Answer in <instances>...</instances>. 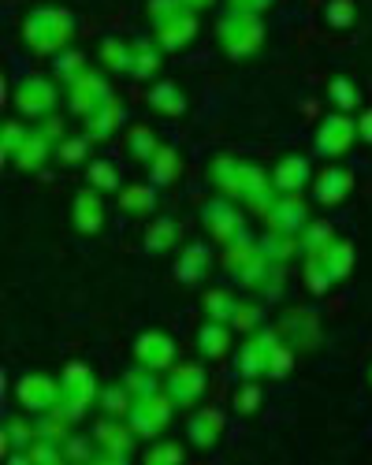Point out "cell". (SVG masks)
<instances>
[{"instance_id":"obj_49","label":"cell","mask_w":372,"mask_h":465,"mask_svg":"<svg viewBox=\"0 0 372 465\" xmlns=\"http://www.w3.org/2000/svg\"><path fill=\"white\" fill-rule=\"evenodd\" d=\"M182 8H186L182 0H149V19H153V26H157V23L171 19V15H179Z\"/></svg>"},{"instance_id":"obj_16","label":"cell","mask_w":372,"mask_h":465,"mask_svg":"<svg viewBox=\"0 0 372 465\" xmlns=\"http://www.w3.org/2000/svg\"><path fill=\"white\" fill-rule=\"evenodd\" d=\"M354 190V175L347 168H324L317 179H313V198L320 205H343Z\"/></svg>"},{"instance_id":"obj_44","label":"cell","mask_w":372,"mask_h":465,"mask_svg":"<svg viewBox=\"0 0 372 465\" xmlns=\"http://www.w3.org/2000/svg\"><path fill=\"white\" fill-rule=\"evenodd\" d=\"M86 175H90V186H97V190H123L116 164H108V161H93L86 168Z\"/></svg>"},{"instance_id":"obj_54","label":"cell","mask_w":372,"mask_h":465,"mask_svg":"<svg viewBox=\"0 0 372 465\" xmlns=\"http://www.w3.org/2000/svg\"><path fill=\"white\" fill-rule=\"evenodd\" d=\"M182 5L191 8V12H201V8H209V5H212V0H182Z\"/></svg>"},{"instance_id":"obj_27","label":"cell","mask_w":372,"mask_h":465,"mask_svg":"<svg viewBox=\"0 0 372 465\" xmlns=\"http://www.w3.org/2000/svg\"><path fill=\"white\" fill-rule=\"evenodd\" d=\"M161 71V49L153 42H131V79H153Z\"/></svg>"},{"instance_id":"obj_7","label":"cell","mask_w":372,"mask_h":465,"mask_svg":"<svg viewBox=\"0 0 372 465\" xmlns=\"http://www.w3.org/2000/svg\"><path fill=\"white\" fill-rule=\"evenodd\" d=\"M12 104L26 115V120H49L56 108V83L45 74H26V79L12 90Z\"/></svg>"},{"instance_id":"obj_35","label":"cell","mask_w":372,"mask_h":465,"mask_svg":"<svg viewBox=\"0 0 372 465\" xmlns=\"http://www.w3.org/2000/svg\"><path fill=\"white\" fill-rule=\"evenodd\" d=\"M335 239V227L328 223V220H320V223H306V231H302V235H298V253H317V250H324L328 242Z\"/></svg>"},{"instance_id":"obj_8","label":"cell","mask_w":372,"mask_h":465,"mask_svg":"<svg viewBox=\"0 0 372 465\" xmlns=\"http://www.w3.org/2000/svg\"><path fill=\"white\" fill-rule=\"evenodd\" d=\"M354 138H357V124L350 120L347 112H331V115H324V124L317 127L313 145H317L320 157H343V153L354 145Z\"/></svg>"},{"instance_id":"obj_45","label":"cell","mask_w":372,"mask_h":465,"mask_svg":"<svg viewBox=\"0 0 372 465\" xmlns=\"http://www.w3.org/2000/svg\"><path fill=\"white\" fill-rule=\"evenodd\" d=\"M64 454H67V461H90V458H97V440L86 443L79 436H67L64 440Z\"/></svg>"},{"instance_id":"obj_21","label":"cell","mask_w":372,"mask_h":465,"mask_svg":"<svg viewBox=\"0 0 372 465\" xmlns=\"http://www.w3.org/2000/svg\"><path fill=\"white\" fill-rule=\"evenodd\" d=\"M53 138L42 131V127H37V131H30L26 138H23V145L15 149V168H23V172H37V168H42L45 161H49V153H53Z\"/></svg>"},{"instance_id":"obj_12","label":"cell","mask_w":372,"mask_h":465,"mask_svg":"<svg viewBox=\"0 0 372 465\" xmlns=\"http://www.w3.org/2000/svg\"><path fill=\"white\" fill-rule=\"evenodd\" d=\"M205 383L209 380H205V369L201 365H171V372L164 380V391L171 395L175 406H194L205 395Z\"/></svg>"},{"instance_id":"obj_53","label":"cell","mask_w":372,"mask_h":465,"mask_svg":"<svg viewBox=\"0 0 372 465\" xmlns=\"http://www.w3.org/2000/svg\"><path fill=\"white\" fill-rule=\"evenodd\" d=\"M357 138L372 145V108H365V112L357 115Z\"/></svg>"},{"instance_id":"obj_52","label":"cell","mask_w":372,"mask_h":465,"mask_svg":"<svg viewBox=\"0 0 372 465\" xmlns=\"http://www.w3.org/2000/svg\"><path fill=\"white\" fill-rule=\"evenodd\" d=\"M231 12H250V15H260L265 8H272V0H228Z\"/></svg>"},{"instance_id":"obj_42","label":"cell","mask_w":372,"mask_h":465,"mask_svg":"<svg viewBox=\"0 0 372 465\" xmlns=\"http://www.w3.org/2000/svg\"><path fill=\"white\" fill-rule=\"evenodd\" d=\"M302 276H306V287L313 291V294H328L331 291V276H328V268L320 264V257L317 253H309L306 261H302Z\"/></svg>"},{"instance_id":"obj_33","label":"cell","mask_w":372,"mask_h":465,"mask_svg":"<svg viewBox=\"0 0 372 465\" xmlns=\"http://www.w3.org/2000/svg\"><path fill=\"white\" fill-rule=\"evenodd\" d=\"M53 74H56V79L60 83H74V79H83V74H86V56L79 53V49H64V53H56L53 56Z\"/></svg>"},{"instance_id":"obj_2","label":"cell","mask_w":372,"mask_h":465,"mask_svg":"<svg viewBox=\"0 0 372 465\" xmlns=\"http://www.w3.org/2000/svg\"><path fill=\"white\" fill-rule=\"evenodd\" d=\"M294 365V346L279 335V328H265V331H250V339L239 346V372L246 380L257 376H272L283 380Z\"/></svg>"},{"instance_id":"obj_46","label":"cell","mask_w":372,"mask_h":465,"mask_svg":"<svg viewBox=\"0 0 372 465\" xmlns=\"http://www.w3.org/2000/svg\"><path fill=\"white\" fill-rule=\"evenodd\" d=\"M260 321H265V313H260L257 305H239V313H235V321H231V328L235 331H257L260 328Z\"/></svg>"},{"instance_id":"obj_3","label":"cell","mask_w":372,"mask_h":465,"mask_svg":"<svg viewBox=\"0 0 372 465\" xmlns=\"http://www.w3.org/2000/svg\"><path fill=\"white\" fill-rule=\"evenodd\" d=\"M71 37H74V19L67 8H34L23 19V42L34 53L56 56L71 45Z\"/></svg>"},{"instance_id":"obj_5","label":"cell","mask_w":372,"mask_h":465,"mask_svg":"<svg viewBox=\"0 0 372 465\" xmlns=\"http://www.w3.org/2000/svg\"><path fill=\"white\" fill-rule=\"evenodd\" d=\"M216 34L231 60H246L265 45V23H260V15H250V12H228L220 19Z\"/></svg>"},{"instance_id":"obj_51","label":"cell","mask_w":372,"mask_h":465,"mask_svg":"<svg viewBox=\"0 0 372 465\" xmlns=\"http://www.w3.org/2000/svg\"><path fill=\"white\" fill-rule=\"evenodd\" d=\"M257 406H260V387L250 380V383L242 387V391L235 395V410H239V413H253Z\"/></svg>"},{"instance_id":"obj_6","label":"cell","mask_w":372,"mask_h":465,"mask_svg":"<svg viewBox=\"0 0 372 465\" xmlns=\"http://www.w3.org/2000/svg\"><path fill=\"white\" fill-rule=\"evenodd\" d=\"M175 413V402L168 391H157V395H142L134 399L131 413H127V424L134 429L138 440H157L164 429H168V420Z\"/></svg>"},{"instance_id":"obj_38","label":"cell","mask_w":372,"mask_h":465,"mask_svg":"<svg viewBox=\"0 0 372 465\" xmlns=\"http://www.w3.org/2000/svg\"><path fill=\"white\" fill-rule=\"evenodd\" d=\"M101 60H104V67L127 74V67H131V42H120V37H104Z\"/></svg>"},{"instance_id":"obj_14","label":"cell","mask_w":372,"mask_h":465,"mask_svg":"<svg viewBox=\"0 0 372 465\" xmlns=\"http://www.w3.org/2000/svg\"><path fill=\"white\" fill-rule=\"evenodd\" d=\"M201 220L209 227V235L220 239V242H231L235 235H242V213L235 209V198H212L205 209H201Z\"/></svg>"},{"instance_id":"obj_47","label":"cell","mask_w":372,"mask_h":465,"mask_svg":"<svg viewBox=\"0 0 372 465\" xmlns=\"http://www.w3.org/2000/svg\"><path fill=\"white\" fill-rule=\"evenodd\" d=\"M145 461L149 465H164V461H182V447L179 443H171V440H161L153 450L145 454Z\"/></svg>"},{"instance_id":"obj_20","label":"cell","mask_w":372,"mask_h":465,"mask_svg":"<svg viewBox=\"0 0 372 465\" xmlns=\"http://www.w3.org/2000/svg\"><path fill=\"white\" fill-rule=\"evenodd\" d=\"M272 183L279 193H302L306 183H313V168L306 157H283L276 168H272Z\"/></svg>"},{"instance_id":"obj_18","label":"cell","mask_w":372,"mask_h":465,"mask_svg":"<svg viewBox=\"0 0 372 465\" xmlns=\"http://www.w3.org/2000/svg\"><path fill=\"white\" fill-rule=\"evenodd\" d=\"M194 34H198V15L191 8H182L179 15L157 23V45L161 49H182V45H191Z\"/></svg>"},{"instance_id":"obj_48","label":"cell","mask_w":372,"mask_h":465,"mask_svg":"<svg viewBox=\"0 0 372 465\" xmlns=\"http://www.w3.org/2000/svg\"><path fill=\"white\" fill-rule=\"evenodd\" d=\"M324 15L331 26H350L354 23V0H331Z\"/></svg>"},{"instance_id":"obj_41","label":"cell","mask_w":372,"mask_h":465,"mask_svg":"<svg viewBox=\"0 0 372 465\" xmlns=\"http://www.w3.org/2000/svg\"><path fill=\"white\" fill-rule=\"evenodd\" d=\"M157 149H161V142H157V134L149 131V127H134V131H131V157H134V161L149 164V161L157 157Z\"/></svg>"},{"instance_id":"obj_22","label":"cell","mask_w":372,"mask_h":465,"mask_svg":"<svg viewBox=\"0 0 372 465\" xmlns=\"http://www.w3.org/2000/svg\"><path fill=\"white\" fill-rule=\"evenodd\" d=\"M209 268H212L209 250H205L201 242H191V246L179 253V261H175V276H179L182 283H201V280L209 276Z\"/></svg>"},{"instance_id":"obj_19","label":"cell","mask_w":372,"mask_h":465,"mask_svg":"<svg viewBox=\"0 0 372 465\" xmlns=\"http://www.w3.org/2000/svg\"><path fill=\"white\" fill-rule=\"evenodd\" d=\"M71 216H74V227H79L83 235H97V231L104 227V202H101V190H97V186L83 190L79 198H74V205H71Z\"/></svg>"},{"instance_id":"obj_29","label":"cell","mask_w":372,"mask_h":465,"mask_svg":"<svg viewBox=\"0 0 372 465\" xmlns=\"http://www.w3.org/2000/svg\"><path fill=\"white\" fill-rule=\"evenodd\" d=\"M239 298H235V291H223V287H212V291H205V313H209V321H223V324H231L235 321V313H239Z\"/></svg>"},{"instance_id":"obj_43","label":"cell","mask_w":372,"mask_h":465,"mask_svg":"<svg viewBox=\"0 0 372 465\" xmlns=\"http://www.w3.org/2000/svg\"><path fill=\"white\" fill-rule=\"evenodd\" d=\"M90 134H79V138H64L60 145H56V157L64 161V164H83L86 157H90Z\"/></svg>"},{"instance_id":"obj_28","label":"cell","mask_w":372,"mask_h":465,"mask_svg":"<svg viewBox=\"0 0 372 465\" xmlns=\"http://www.w3.org/2000/svg\"><path fill=\"white\" fill-rule=\"evenodd\" d=\"M179 172H182V157H179L171 145H161L157 157L149 161V179H153L157 186H168V183L179 179Z\"/></svg>"},{"instance_id":"obj_9","label":"cell","mask_w":372,"mask_h":465,"mask_svg":"<svg viewBox=\"0 0 372 465\" xmlns=\"http://www.w3.org/2000/svg\"><path fill=\"white\" fill-rule=\"evenodd\" d=\"M15 399L30 413H49L56 406V399H60V380H53L45 372H26L15 383Z\"/></svg>"},{"instance_id":"obj_55","label":"cell","mask_w":372,"mask_h":465,"mask_svg":"<svg viewBox=\"0 0 372 465\" xmlns=\"http://www.w3.org/2000/svg\"><path fill=\"white\" fill-rule=\"evenodd\" d=\"M368 380H372V372H368Z\"/></svg>"},{"instance_id":"obj_34","label":"cell","mask_w":372,"mask_h":465,"mask_svg":"<svg viewBox=\"0 0 372 465\" xmlns=\"http://www.w3.org/2000/svg\"><path fill=\"white\" fill-rule=\"evenodd\" d=\"M97 402L104 406L108 417H123V420H127V413H131V406H134V395H131L127 383H116V387H101V399H97Z\"/></svg>"},{"instance_id":"obj_26","label":"cell","mask_w":372,"mask_h":465,"mask_svg":"<svg viewBox=\"0 0 372 465\" xmlns=\"http://www.w3.org/2000/svg\"><path fill=\"white\" fill-rule=\"evenodd\" d=\"M198 351L212 361V358H223L231 351V324L223 321H205L201 331H198Z\"/></svg>"},{"instance_id":"obj_50","label":"cell","mask_w":372,"mask_h":465,"mask_svg":"<svg viewBox=\"0 0 372 465\" xmlns=\"http://www.w3.org/2000/svg\"><path fill=\"white\" fill-rule=\"evenodd\" d=\"M26 134H30V131H26L19 120H8V124H5V157H15V149L23 145Z\"/></svg>"},{"instance_id":"obj_40","label":"cell","mask_w":372,"mask_h":465,"mask_svg":"<svg viewBox=\"0 0 372 465\" xmlns=\"http://www.w3.org/2000/svg\"><path fill=\"white\" fill-rule=\"evenodd\" d=\"M127 387H131V395L134 399H142V395H157V391H164V383L157 380V372L153 369H145V365H138L134 372H127V380H123Z\"/></svg>"},{"instance_id":"obj_24","label":"cell","mask_w":372,"mask_h":465,"mask_svg":"<svg viewBox=\"0 0 372 465\" xmlns=\"http://www.w3.org/2000/svg\"><path fill=\"white\" fill-rule=\"evenodd\" d=\"M220 436H223V410L205 406L191 417V443L194 447H216Z\"/></svg>"},{"instance_id":"obj_37","label":"cell","mask_w":372,"mask_h":465,"mask_svg":"<svg viewBox=\"0 0 372 465\" xmlns=\"http://www.w3.org/2000/svg\"><path fill=\"white\" fill-rule=\"evenodd\" d=\"M260 250H265L269 261L287 264V261L298 253V239H294V235H279V231H269V235L260 239Z\"/></svg>"},{"instance_id":"obj_15","label":"cell","mask_w":372,"mask_h":465,"mask_svg":"<svg viewBox=\"0 0 372 465\" xmlns=\"http://www.w3.org/2000/svg\"><path fill=\"white\" fill-rule=\"evenodd\" d=\"M134 358H138V365H145V369L164 372V369L175 365V342H171L164 331H145V335H138V342H134Z\"/></svg>"},{"instance_id":"obj_13","label":"cell","mask_w":372,"mask_h":465,"mask_svg":"<svg viewBox=\"0 0 372 465\" xmlns=\"http://www.w3.org/2000/svg\"><path fill=\"white\" fill-rule=\"evenodd\" d=\"M112 97H116V94H112L108 79H101V74H93V71H86L83 79L71 83V112L83 115V120H86V115H93L97 108H104Z\"/></svg>"},{"instance_id":"obj_10","label":"cell","mask_w":372,"mask_h":465,"mask_svg":"<svg viewBox=\"0 0 372 465\" xmlns=\"http://www.w3.org/2000/svg\"><path fill=\"white\" fill-rule=\"evenodd\" d=\"M93 440H97V461H127L138 436H134L131 424H123V417H116V420L97 424Z\"/></svg>"},{"instance_id":"obj_4","label":"cell","mask_w":372,"mask_h":465,"mask_svg":"<svg viewBox=\"0 0 372 465\" xmlns=\"http://www.w3.org/2000/svg\"><path fill=\"white\" fill-rule=\"evenodd\" d=\"M97 399H101V383H97V376L90 372V365L71 361V365L64 369V376H60V399H56L53 410H56L60 417H67V420H79Z\"/></svg>"},{"instance_id":"obj_17","label":"cell","mask_w":372,"mask_h":465,"mask_svg":"<svg viewBox=\"0 0 372 465\" xmlns=\"http://www.w3.org/2000/svg\"><path fill=\"white\" fill-rule=\"evenodd\" d=\"M279 335L290 346H302V351H309V346L320 342V321H317V313H309V309H294V313L283 317Z\"/></svg>"},{"instance_id":"obj_23","label":"cell","mask_w":372,"mask_h":465,"mask_svg":"<svg viewBox=\"0 0 372 465\" xmlns=\"http://www.w3.org/2000/svg\"><path fill=\"white\" fill-rule=\"evenodd\" d=\"M309 257V253H306ZM317 257H320V264L328 268V276L339 283V280H347L350 276V268H354V246L347 242V239H331L324 250H317Z\"/></svg>"},{"instance_id":"obj_39","label":"cell","mask_w":372,"mask_h":465,"mask_svg":"<svg viewBox=\"0 0 372 465\" xmlns=\"http://www.w3.org/2000/svg\"><path fill=\"white\" fill-rule=\"evenodd\" d=\"M328 97H331V104L339 108V112H354L357 104H361V94H357V86L350 83V79H331V86H328Z\"/></svg>"},{"instance_id":"obj_1","label":"cell","mask_w":372,"mask_h":465,"mask_svg":"<svg viewBox=\"0 0 372 465\" xmlns=\"http://www.w3.org/2000/svg\"><path fill=\"white\" fill-rule=\"evenodd\" d=\"M212 183L235 202H246L253 213L265 216L272 209V202L279 198V190L272 183V175H265V168L253 161H235V157H220L212 164Z\"/></svg>"},{"instance_id":"obj_31","label":"cell","mask_w":372,"mask_h":465,"mask_svg":"<svg viewBox=\"0 0 372 465\" xmlns=\"http://www.w3.org/2000/svg\"><path fill=\"white\" fill-rule=\"evenodd\" d=\"M179 242V223L175 220H153L145 227V250L149 253H168Z\"/></svg>"},{"instance_id":"obj_30","label":"cell","mask_w":372,"mask_h":465,"mask_svg":"<svg viewBox=\"0 0 372 465\" xmlns=\"http://www.w3.org/2000/svg\"><path fill=\"white\" fill-rule=\"evenodd\" d=\"M149 104H153L161 115H182L186 112V94L175 86V83H157L153 90H149Z\"/></svg>"},{"instance_id":"obj_36","label":"cell","mask_w":372,"mask_h":465,"mask_svg":"<svg viewBox=\"0 0 372 465\" xmlns=\"http://www.w3.org/2000/svg\"><path fill=\"white\" fill-rule=\"evenodd\" d=\"M153 205H157L153 186H123V190H120V209H123V213L145 216V213H153Z\"/></svg>"},{"instance_id":"obj_11","label":"cell","mask_w":372,"mask_h":465,"mask_svg":"<svg viewBox=\"0 0 372 465\" xmlns=\"http://www.w3.org/2000/svg\"><path fill=\"white\" fill-rule=\"evenodd\" d=\"M269 220V231H279V235H302L306 223H309V205L298 198V193H279L272 202V209L265 213Z\"/></svg>"},{"instance_id":"obj_32","label":"cell","mask_w":372,"mask_h":465,"mask_svg":"<svg viewBox=\"0 0 372 465\" xmlns=\"http://www.w3.org/2000/svg\"><path fill=\"white\" fill-rule=\"evenodd\" d=\"M37 440V424H26L19 417H12L5 424V440H0V447H5V454H15V450H30Z\"/></svg>"},{"instance_id":"obj_25","label":"cell","mask_w":372,"mask_h":465,"mask_svg":"<svg viewBox=\"0 0 372 465\" xmlns=\"http://www.w3.org/2000/svg\"><path fill=\"white\" fill-rule=\"evenodd\" d=\"M123 120H127V112H123L120 97H112L104 108H97L93 115H86V134L90 138H108V134H116L123 127Z\"/></svg>"}]
</instances>
